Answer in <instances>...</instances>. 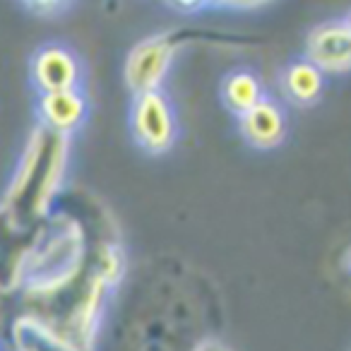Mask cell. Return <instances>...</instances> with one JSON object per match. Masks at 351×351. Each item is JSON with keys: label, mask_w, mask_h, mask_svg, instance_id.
Returning a JSON list of instances; mask_svg holds the SVG:
<instances>
[{"label": "cell", "mask_w": 351, "mask_h": 351, "mask_svg": "<svg viewBox=\"0 0 351 351\" xmlns=\"http://www.w3.org/2000/svg\"><path fill=\"white\" fill-rule=\"evenodd\" d=\"M111 284L87 241V255L73 274L46 287L22 289V315L77 351H94L101 311Z\"/></svg>", "instance_id": "cell-1"}, {"label": "cell", "mask_w": 351, "mask_h": 351, "mask_svg": "<svg viewBox=\"0 0 351 351\" xmlns=\"http://www.w3.org/2000/svg\"><path fill=\"white\" fill-rule=\"evenodd\" d=\"M70 137L36 125L22 152L12 183L3 200V210L22 229H36L51 215L68 164Z\"/></svg>", "instance_id": "cell-2"}, {"label": "cell", "mask_w": 351, "mask_h": 351, "mask_svg": "<svg viewBox=\"0 0 351 351\" xmlns=\"http://www.w3.org/2000/svg\"><path fill=\"white\" fill-rule=\"evenodd\" d=\"M87 255V231L75 215L63 210L51 212L39 229L20 289L46 287L73 274Z\"/></svg>", "instance_id": "cell-3"}, {"label": "cell", "mask_w": 351, "mask_h": 351, "mask_svg": "<svg viewBox=\"0 0 351 351\" xmlns=\"http://www.w3.org/2000/svg\"><path fill=\"white\" fill-rule=\"evenodd\" d=\"M193 39H197L195 32L171 29L152 34L132 46L125 60V84L130 87V92L137 97V94L152 92V89H161V82L169 73L176 51L181 49L183 41Z\"/></svg>", "instance_id": "cell-4"}, {"label": "cell", "mask_w": 351, "mask_h": 351, "mask_svg": "<svg viewBox=\"0 0 351 351\" xmlns=\"http://www.w3.org/2000/svg\"><path fill=\"white\" fill-rule=\"evenodd\" d=\"M130 125L135 142L149 154H164L173 147L178 135V121H176L173 104L164 89L137 94L132 101Z\"/></svg>", "instance_id": "cell-5"}, {"label": "cell", "mask_w": 351, "mask_h": 351, "mask_svg": "<svg viewBox=\"0 0 351 351\" xmlns=\"http://www.w3.org/2000/svg\"><path fill=\"white\" fill-rule=\"evenodd\" d=\"M320 73H346L351 65V20H327L306 39V58Z\"/></svg>", "instance_id": "cell-6"}, {"label": "cell", "mask_w": 351, "mask_h": 351, "mask_svg": "<svg viewBox=\"0 0 351 351\" xmlns=\"http://www.w3.org/2000/svg\"><path fill=\"white\" fill-rule=\"evenodd\" d=\"M39 229H22L0 205V293H12L22 287L25 265Z\"/></svg>", "instance_id": "cell-7"}, {"label": "cell", "mask_w": 351, "mask_h": 351, "mask_svg": "<svg viewBox=\"0 0 351 351\" xmlns=\"http://www.w3.org/2000/svg\"><path fill=\"white\" fill-rule=\"evenodd\" d=\"M32 77L41 94L65 92V89H77L82 70L77 56L68 46L46 44L36 51L32 60Z\"/></svg>", "instance_id": "cell-8"}, {"label": "cell", "mask_w": 351, "mask_h": 351, "mask_svg": "<svg viewBox=\"0 0 351 351\" xmlns=\"http://www.w3.org/2000/svg\"><path fill=\"white\" fill-rule=\"evenodd\" d=\"M239 130L255 149H272L287 135V116L277 101L265 97L239 118Z\"/></svg>", "instance_id": "cell-9"}, {"label": "cell", "mask_w": 351, "mask_h": 351, "mask_svg": "<svg viewBox=\"0 0 351 351\" xmlns=\"http://www.w3.org/2000/svg\"><path fill=\"white\" fill-rule=\"evenodd\" d=\"M84 116H87V99L80 89L41 94L39 118L41 125H46L49 130L70 137L75 128L82 125Z\"/></svg>", "instance_id": "cell-10"}, {"label": "cell", "mask_w": 351, "mask_h": 351, "mask_svg": "<svg viewBox=\"0 0 351 351\" xmlns=\"http://www.w3.org/2000/svg\"><path fill=\"white\" fill-rule=\"evenodd\" d=\"M282 87L289 101L298 104V106H311L320 99L322 89H325V75L308 60H296L284 70Z\"/></svg>", "instance_id": "cell-11"}, {"label": "cell", "mask_w": 351, "mask_h": 351, "mask_svg": "<svg viewBox=\"0 0 351 351\" xmlns=\"http://www.w3.org/2000/svg\"><path fill=\"white\" fill-rule=\"evenodd\" d=\"M221 99H224L226 108L241 118L245 111H250L255 104L265 99L263 82L250 70H234L231 75H226L224 84H221Z\"/></svg>", "instance_id": "cell-12"}, {"label": "cell", "mask_w": 351, "mask_h": 351, "mask_svg": "<svg viewBox=\"0 0 351 351\" xmlns=\"http://www.w3.org/2000/svg\"><path fill=\"white\" fill-rule=\"evenodd\" d=\"M12 344L15 351H77L25 315L12 322Z\"/></svg>", "instance_id": "cell-13"}, {"label": "cell", "mask_w": 351, "mask_h": 351, "mask_svg": "<svg viewBox=\"0 0 351 351\" xmlns=\"http://www.w3.org/2000/svg\"><path fill=\"white\" fill-rule=\"evenodd\" d=\"M193 351H231V349L221 339H217V337H202V339L195 341Z\"/></svg>", "instance_id": "cell-14"}, {"label": "cell", "mask_w": 351, "mask_h": 351, "mask_svg": "<svg viewBox=\"0 0 351 351\" xmlns=\"http://www.w3.org/2000/svg\"><path fill=\"white\" fill-rule=\"evenodd\" d=\"M63 5V3H27V8H32V12H36V15H51V8H58Z\"/></svg>", "instance_id": "cell-15"}, {"label": "cell", "mask_w": 351, "mask_h": 351, "mask_svg": "<svg viewBox=\"0 0 351 351\" xmlns=\"http://www.w3.org/2000/svg\"><path fill=\"white\" fill-rule=\"evenodd\" d=\"M0 351H3V346H0Z\"/></svg>", "instance_id": "cell-16"}]
</instances>
